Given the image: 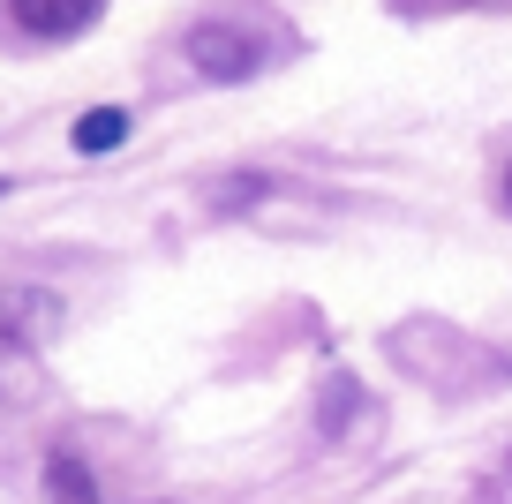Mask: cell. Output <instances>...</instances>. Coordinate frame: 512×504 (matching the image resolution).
I'll return each mask as SVG.
<instances>
[{"label": "cell", "mask_w": 512, "mask_h": 504, "mask_svg": "<svg viewBox=\"0 0 512 504\" xmlns=\"http://www.w3.org/2000/svg\"><path fill=\"white\" fill-rule=\"evenodd\" d=\"M68 143H76V151H121V143H128V113H121V106L83 113V121L68 128Z\"/></svg>", "instance_id": "4"}, {"label": "cell", "mask_w": 512, "mask_h": 504, "mask_svg": "<svg viewBox=\"0 0 512 504\" xmlns=\"http://www.w3.org/2000/svg\"><path fill=\"white\" fill-rule=\"evenodd\" d=\"M0 196H8V181H0Z\"/></svg>", "instance_id": "6"}, {"label": "cell", "mask_w": 512, "mask_h": 504, "mask_svg": "<svg viewBox=\"0 0 512 504\" xmlns=\"http://www.w3.org/2000/svg\"><path fill=\"white\" fill-rule=\"evenodd\" d=\"M181 53H189V68L211 76V83H249V76H264L279 53H294V31L272 23V16H234V8H226V16L189 23Z\"/></svg>", "instance_id": "1"}, {"label": "cell", "mask_w": 512, "mask_h": 504, "mask_svg": "<svg viewBox=\"0 0 512 504\" xmlns=\"http://www.w3.org/2000/svg\"><path fill=\"white\" fill-rule=\"evenodd\" d=\"M505 211H512V166H505Z\"/></svg>", "instance_id": "5"}, {"label": "cell", "mask_w": 512, "mask_h": 504, "mask_svg": "<svg viewBox=\"0 0 512 504\" xmlns=\"http://www.w3.org/2000/svg\"><path fill=\"white\" fill-rule=\"evenodd\" d=\"M46 489H53V504H98V482H91V467H83L76 452L46 459Z\"/></svg>", "instance_id": "3"}, {"label": "cell", "mask_w": 512, "mask_h": 504, "mask_svg": "<svg viewBox=\"0 0 512 504\" xmlns=\"http://www.w3.org/2000/svg\"><path fill=\"white\" fill-rule=\"evenodd\" d=\"M98 8H106V0H8V16L31 38H76V31L98 23Z\"/></svg>", "instance_id": "2"}]
</instances>
